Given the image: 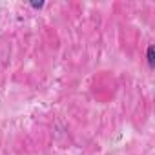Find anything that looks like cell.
<instances>
[{"instance_id":"obj_1","label":"cell","mask_w":155,"mask_h":155,"mask_svg":"<svg viewBox=\"0 0 155 155\" xmlns=\"http://www.w3.org/2000/svg\"><path fill=\"white\" fill-rule=\"evenodd\" d=\"M148 64H150V68L153 66V48L151 46L148 48Z\"/></svg>"}]
</instances>
